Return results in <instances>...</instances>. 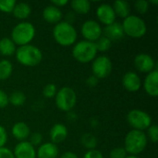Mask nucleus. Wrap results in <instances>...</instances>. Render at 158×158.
I'll list each match as a JSON object with an SVG mask.
<instances>
[{
  "label": "nucleus",
  "instance_id": "f257e3e1",
  "mask_svg": "<svg viewBox=\"0 0 158 158\" xmlns=\"http://www.w3.org/2000/svg\"><path fill=\"white\" fill-rule=\"evenodd\" d=\"M53 37L58 44L67 47L76 44L78 33L72 24L64 20L55 25L53 29Z\"/></svg>",
  "mask_w": 158,
  "mask_h": 158
},
{
  "label": "nucleus",
  "instance_id": "f03ea898",
  "mask_svg": "<svg viewBox=\"0 0 158 158\" xmlns=\"http://www.w3.org/2000/svg\"><path fill=\"white\" fill-rule=\"evenodd\" d=\"M17 61L25 67H35L43 60L42 51L32 44L19 46L15 52Z\"/></svg>",
  "mask_w": 158,
  "mask_h": 158
},
{
  "label": "nucleus",
  "instance_id": "7ed1b4c3",
  "mask_svg": "<svg viewBox=\"0 0 158 158\" xmlns=\"http://www.w3.org/2000/svg\"><path fill=\"white\" fill-rule=\"evenodd\" d=\"M148 143L146 133L141 131L132 130L129 131L124 140V149L131 156H137L143 153Z\"/></svg>",
  "mask_w": 158,
  "mask_h": 158
},
{
  "label": "nucleus",
  "instance_id": "20e7f679",
  "mask_svg": "<svg viewBox=\"0 0 158 158\" xmlns=\"http://www.w3.org/2000/svg\"><path fill=\"white\" fill-rule=\"evenodd\" d=\"M36 33L35 27L28 21L18 23L11 31V40L18 46L30 44Z\"/></svg>",
  "mask_w": 158,
  "mask_h": 158
},
{
  "label": "nucleus",
  "instance_id": "39448f33",
  "mask_svg": "<svg viewBox=\"0 0 158 158\" xmlns=\"http://www.w3.org/2000/svg\"><path fill=\"white\" fill-rule=\"evenodd\" d=\"M121 25L124 34L131 38H142L147 31L145 21L141 17L136 15H130L125 18Z\"/></svg>",
  "mask_w": 158,
  "mask_h": 158
},
{
  "label": "nucleus",
  "instance_id": "423d86ee",
  "mask_svg": "<svg viewBox=\"0 0 158 158\" xmlns=\"http://www.w3.org/2000/svg\"><path fill=\"white\" fill-rule=\"evenodd\" d=\"M97 55L95 44L86 40L76 43L72 48V56L80 63L92 62Z\"/></svg>",
  "mask_w": 158,
  "mask_h": 158
},
{
  "label": "nucleus",
  "instance_id": "0eeeda50",
  "mask_svg": "<svg viewBox=\"0 0 158 158\" xmlns=\"http://www.w3.org/2000/svg\"><path fill=\"white\" fill-rule=\"evenodd\" d=\"M55 100L59 110L69 112L77 104V94L72 88L65 86L57 91Z\"/></svg>",
  "mask_w": 158,
  "mask_h": 158
},
{
  "label": "nucleus",
  "instance_id": "6e6552de",
  "mask_svg": "<svg viewBox=\"0 0 158 158\" xmlns=\"http://www.w3.org/2000/svg\"><path fill=\"white\" fill-rule=\"evenodd\" d=\"M127 121L130 126L136 131H143L152 125L151 116L141 109H132L127 115Z\"/></svg>",
  "mask_w": 158,
  "mask_h": 158
},
{
  "label": "nucleus",
  "instance_id": "1a4fd4ad",
  "mask_svg": "<svg viewBox=\"0 0 158 158\" xmlns=\"http://www.w3.org/2000/svg\"><path fill=\"white\" fill-rule=\"evenodd\" d=\"M113 69L111 59L107 56H99L93 60L92 71L98 80L108 77Z\"/></svg>",
  "mask_w": 158,
  "mask_h": 158
},
{
  "label": "nucleus",
  "instance_id": "9d476101",
  "mask_svg": "<svg viewBox=\"0 0 158 158\" xmlns=\"http://www.w3.org/2000/svg\"><path fill=\"white\" fill-rule=\"evenodd\" d=\"M81 31L86 41L93 43L96 42L103 34V29L99 22L93 19H88L84 21L81 25Z\"/></svg>",
  "mask_w": 158,
  "mask_h": 158
},
{
  "label": "nucleus",
  "instance_id": "9b49d317",
  "mask_svg": "<svg viewBox=\"0 0 158 158\" xmlns=\"http://www.w3.org/2000/svg\"><path fill=\"white\" fill-rule=\"evenodd\" d=\"M135 68L143 73H149L156 69V62L154 58L148 54H139L134 58Z\"/></svg>",
  "mask_w": 158,
  "mask_h": 158
},
{
  "label": "nucleus",
  "instance_id": "f8f14e48",
  "mask_svg": "<svg viewBox=\"0 0 158 158\" xmlns=\"http://www.w3.org/2000/svg\"><path fill=\"white\" fill-rule=\"evenodd\" d=\"M96 17L98 20L105 24L106 26L115 22L116 14L111 5L109 4H101L96 8Z\"/></svg>",
  "mask_w": 158,
  "mask_h": 158
},
{
  "label": "nucleus",
  "instance_id": "ddd939ff",
  "mask_svg": "<svg viewBox=\"0 0 158 158\" xmlns=\"http://www.w3.org/2000/svg\"><path fill=\"white\" fill-rule=\"evenodd\" d=\"M122 85L127 91L131 93H135L141 89L142 81L136 72L128 71L122 77Z\"/></svg>",
  "mask_w": 158,
  "mask_h": 158
},
{
  "label": "nucleus",
  "instance_id": "4468645a",
  "mask_svg": "<svg viewBox=\"0 0 158 158\" xmlns=\"http://www.w3.org/2000/svg\"><path fill=\"white\" fill-rule=\"evenodd\" d=\"M143 88L146 94L152 97H156L158 95V71L154 69L149 72L145 77L143 82Z\"/></svg>",
  "mask_w": 158,
  "mask_h": 158
},
{
  "label": "nucleus",
  "instance_id": "2eb2a0df",
  "mask_svg": "<svg viewBox=\"0 0 158 158\" xmlns=\"http://www.w3.org/2000/svg\"><path fill=\"white\" fill-rule=\"evenodd\" d=\"M13 155L15 158H36V151L29 142L24 141L15 146Z\"/></svg>",
  "mask_w": 158,
  "mask_h": 158
},
{
  "label": "nucleus",
  "instance_id": "dca6fc26",
  "mask_svg": "<svg viewBox=\"0 0 158 158\" xmlns=\"http://www.w3.org/2000/svg\"><path fill=\"white\" fill-rule=\"evenodd\" d=\"M104 36L108 38L111 42L113 41H118L124 37V31L122 25L119 22H113L110 25H107L103 29Z\"/></svg>",
  "mask_w": 158,
  "mask_h": 158
},
{
  "label": "nucleus",
  "instance_id": "f3484780",
  "mask_svg": "<svg viewBox=\"0 0 158 158\" xmlns=\"http://www.w3.org/2000/svg\"><path fill=\"white\" fill-rule=\"evenodd\" d=\"M68 134H69L68 128L62 123H56L50 130L49 135H50L51 143L55 144L63 143L67 139Z\"/></svg>",
  "mask_w": 158,
  "mask_h": 158
},
{
  "label": "nucleus",
  "instance_id": "a211bd4d",
  "mask_svg": "<svg viewBox=\"0 0 158 158\" xmlns=\"http://www.w3.org/2000/svg\"><path fill=\"white\" fill-rule=\"evenodd\" d=\"M62 17L63 14L61 9L53 5L45 6L43 10V18L48 23L57 24L58 22L62 21Z\"/></svg>",
  "mask_w": 158,
  "mask_h": 158
},
{
  "label": "nucleus",
  "instance_id": "6ab92c4d",
  "mask_svg": "<svg viewBox=\"0 0 158 158\" xmlns=\"http://www.w3.org/2000/svg\"><path fill=\"white\" fill-rule=\"evenodd\" d=\"M58 156V147L51 142L41 144L36 151V158H57Z\"/></svg>",
  "mask_w": 158,
  "mask_h": 158
},
{
  "label": "nucleus",
  "instance_id": "aec40b11",
  "mask_svg": "<svg viewBox=\"0 0 158 158\" xmlns=\"http://www.w3.org/2000/svg\"><path fill=\"white\" fill-rule=\"evenodd\" d=\"M11 132L13 137L19 142H24L31 135V130L29 126L22 121L15 123L12 127Z\"/></svg>",
  "mask_w": 158,
  "mask_h": 158
},
{
  "label": "nucleus",
  "instance_id": "412c9836",
  "mask_svg": "<svg viewBox=\"0 0 158 158\" xmlns=\"http://www.w3.org/2000/svg\"><path fill=\"white\" fill-rule=\"evenodd\" d=\"M13 16L19 19H25L30 17L31 13V7L28 3L19 2L17 3L13 8Z\"/></svg>",
  "mask_w": 158,
  "mask_h": 158
},
{
  "label": "nucleus",
  "instance_id": "4be33fe9",
  "mask_svg": "<svg viewBox=\"0 0 158 158\" xmlns=\"http://www.w3.org/2000/svg\"><path fill=\"white\" fill-rule=\"evenodd\" d=\"M114 12L116 14V17H119L122 19L127 18L128 16H130V12H131V5L124 0H117L114 2L113 6H112Z\"/></svg>",
  "mask_w": 158,
  "mask_h": 158
},
{
  "label": "nucleus",
  "instance_id": "5701e85b",
  "mask_svg": "<svg viewBox=\"0 0 158 158\" xmlns=\"http://www.w3.org/2000/svg\"><path fill=\"white\" fill-rule=\"evenodd\" d=\"M17 45L14 42L7 37H4L0 40V54L4 56H10L15 55Z\"/></svg>",
  "mask_w": 158,
  "mask_h": 158
},
{
  "label": "nucleus",
  "instance_id": "b1692460",
  "mask_svg": "<svg viewBox=\"0 0 158 158\" xmlns=\"http://www.w3.org/2000/svg\"><path fill=\"white\" fill-rule=\"evenodd\" d=\"M70 6L75 14L84 15L91 10V3L88 0H73L70 2Z\"/></svg>",
  "mask_w": 158,
  "mask_h": 158
},
{
  "label": "nucleus",
  "instance_id": "393cba45",
  "mask_svg": "<svg viewBox=\"0 0 158 158\" xmlns=\"http://www.w3.org/2000/svg\"><path fill=\"white\" fill-rule=\"evenodd\" d=\"M13 71L12 63L7 59L0 60V81H5L8 79Z\"/></svg>",
  "mask_w": 158,
  "mask_h": 158
},
{
  "label": "nucleus",
  "instance_id": "a878e982",
  "mask_svg": "<svg viewBox=\"0 0 158 158\" xmlns=\"http://www.w3.org/2000/svg\"><path fill=\"white\" fill-rule=\"evenodd\" d=\"M81 143L82 144V146H84L88 151L89 150H94L97 146V139L94 135H93L92 133H84L81 138Z\"/></svg>",
  "mask_w": 158,
  "mask_h": 158
},
{
  "label": "nucleus",
  "instance_id": "bb28decb",
  "mask_svg": "<svg viewBox=\"0 0 158 158\" xmlns=\"http://www.w3.org/2000/svg\"><path fill=\"white\" fill-rule=\"evenodd\" d=\"M9 103L14 106H21L26 101V95L20 91H15L10 95H8Z\"/></svg>",
  "mask_w": 158,
  "mask_h": 158
},
{
  "label": "nucleus",
  "instance_id": "cd10ccee",
  "mask_svg": "<svg viewBox=\"0 0 158 158\" xmlns=\"http://www.w3.org/2000/svg\"><path fill=\"white\" fill-rule=\"evenodd\" d=\"M94 44H95L97 52L98 51L99 52H106L111 47L112 42L106 36L102 35L96 42H94Z\"/></svg>",
  "mask_w": 158,
  "mask_h": 158
},
{
  "label": "nucleus",
  "instance_id": "c85d7f7f",
  "mask_svg": "<svg viewBox=\"0 0 158 158\" xmlns=\"http://www.w3.org/2000/svg\"><path fill=\"white\" fill-rule=\"evenodd\" d=\"M56 93H57V89H56V86L54 83H48L43 89L44 96L45 98H48V99L54 98L56 96Z\"/></svg>",
  "mask_w": 158,
  "mask_h": 158
},
{
  "label": "nucleus",
  "instance_id": "c756f323",
  "mask_svg": "<svg viewBox=\"0 0 158 158\" xmlns=\"http://www.w3.org/2000/svg\"><path fill=\"white\" fill-rule=\"evenodd\" d=\"M17 2L15 0H0V11L11 13Z\"/></svg>",
  "mask_w": 158,
  "mask_h": 158
},
{
  "label": "nucleus",
  "instance_id": "7c9ffc66",
  "mask_svg": "<svg viewBox=\"0 0 158 158\" xmlns=\"http://www.w3.org/2000/svg\"><path fill=\"white\" fill-rule=\"evenodd\" d=\"M149 1H146V0H138L135 2L134 4V6H135V9L138 11V13L140 14H145L148 10H149Z\"/></svg>",
  "mask_w": 158,
  "mask_h": 158
},
{
  "label": "nucleus",
  "instance_id": "2f4dec72",
  "mask_svg": "<svg viewBox=\"0 0 158 158\" xmlns=\"http://www.w3.org/2000/svg\"><path fill=\"white\" fill-rule=\"evenodd\" d=\"M147 138L151 140L152 143H156L158 141V128L156 125H151L147 129V133H146Z\"/></svg>",
  "mask_w": 158,
  "mask_h": 158
},
{
  "label": "nucleus",
  "instance_id": "473e14b6",
  "mask_svg": "<svg viewBox=\"0 0 158 158\" xmlns=\"http://www.w3.org/2000/svg\"><path fill=\"white\" fill-rule=\"evenodd\" d=\"M128 156L124 147H116L111 150L109 158H126Z\"/></svg>",
  "mask_w": 158,
  "mask_h": 158
},
{
  "label": "nucleus",
  "instance_id": "72a5a7b5",
  "mask_svg": "<svg viewBox=\"0 0 158 158\" xmlns=\"http://www.w3.org/2000/svg\"><path fill=\"white\" fill-rule=\"evenodd\" d=\"M43 142V135L40 132H33L30 135V143L34 146H40Z\"/></svg>",
  "mask_w": 158,
  "mask_h": 158
},
{
  "label": "nucleus",
  "instance_id": "f704fd0d",
  "mask_svg": "<svg viewBox=\"0 0 158 158\" xmlns=\"http://www.w3.org/2000/svg\"><path fill=\"white\" fill-rule=\"evenodd\" d=\"M83 158H104V156L100 151L94 149V150L87 151L83 156Z\"/></svg>",
  "mask_w": 158,
  "mask_h": 158
},
{
  "label": "nucleus",
  "instance_id": "c9c22d12",
  "mask_svg": "<svg viewBox=\"0 0 158 158\" xmlns=\"http://www.w3.org/2000/svg\"><path fill=\"white\" fill-rule=\"evenodd\" d=\"M6 142H7V132L6 129L0 125V148L5 147Z\"/></svg>",
  "mask_w": 158,
  "mask_h": 158
},
{
  "label": "nucleus",
  "instance_id": "e433bc0d",
  "mask_svg": "<svg viewBox=\"0 0 158 158\" xmlns=\"http://www.w3.org/2000/svg\"><path fill=\"white\" fill-rule=\"evenodd\" d=\"M8 104H9L8 95L4 91L0 90V108L6 107L8 106Z\"/></svg>",
  "mask_w": 158,
  "mask_h": 158
},
{
  "label": "nucleus",
  "instance_id": "4c0bfd02",
  "mask_svg": "<svg viewBox=\"0 0 158 158\" xmlns=\"http://www.w3.org/2000/svg\"><path fill=\"white\" fill-rule=\"evenodd\" d=\"M0 158H15L13 152L6 147L0 148Z\"/></svg>",
  "mask_w": 158,
  "mask_h": 158
},
{
  "label": "nucleus",
  "instance_id": "58836bf2",
  "mask_svg": "<svg viewBox=\"0 0 158 158\" xmlns=\"http://www.w3.org/2000/svg\"><path fill=\"white\" fill-rule=\"evenodd\" d=\"M98 81H99V80H98L95 76L91 75L90 77L87 78V80H86V84H87L89 87L94 88V87H95V86L98 84Z\"/></svg>",
  "mask_w": 158,
  "mask_h": 158
},
{
  "label": "nucleus",
  "instance_id": "ea45409f",
  "mask_svg": "<svg viewBox=\"0 0 158 158\" xmlns=\"http://www.w3.org/2000/svg\"><path fill=\"white\" fill-rule=\"evenodd\" d=\"M51 3H52L53 6H55L60 8V7H62V6L68 5V4H69V1H68V0H52Z\"/></svg>",
  "mask_w": 158,
  "mask_h": 158
},
{
  "label": "nucleus",
  "instance_id": "a19ab883",
  "mask_svg": "<svg viewBox=\"0 0 158 158\" xmlns=\"http://www.w3.org/2000/svg\"><path fill=\"white\" fill-rule=\"evenodd\" d=\"M76 19V14L74 12H68L67 15H66V22L69 23V24H72L74 22Z\"/></svg>",
  "mask_w": 158,
  "mask_h": 158
},
{
  "label": "nucleus",
  "instance_id": "79ce46f5",
  "mask_svg": "<svg viewBox=\"0 0 158 158\" xmlns=\"http://www.w3.org/2000/svg\"><path fill=\"white\" fill-rule=\"evenodd\" d=\"M59 158H79V156L75 153L69 151V152H65L64 154H62Z\"/></svg>",
  "mask_w": 158,
  "mask_h": 158
},
{
  "label": "nucleus",
  "instance_id": "37998d69",
  "mask_svg": "<svg viewBox=\"0 0 158 158\" xmlns=\"http://www.w3.org/2000/svg\"><path fill=\"white\" fill-rule=\"evenodd\" d=\"M149 4H155V5H156L158 4V0H155V1H149Z\"/></svg>",
  "mask_w": 158,
  "mask_h": 158
},
{
  "label": "nucleus",
  "instance_id": "c03bdc74",
  "mask_svg": "<svg viewBox=\"0 0 158 158\" xmlns=\"http://www.w3.org/2000/svg\"><path fill=\"white\" fill-rule=\"evenodd\" d=\"M126 158H139V157H138L137 156H131V155H130V156H127V157Z\"/></svg>",
  "mask_w": 158,
  "mask_h": 158
}]
</instances>
